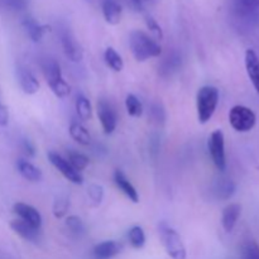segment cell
Returning a JSON list of instances; mask_svg holds the SVG:
<instances>
[{"instance_id": "5bb4252c", "label": "cell", "mask_w": 259, "mask_h": 259, "mask_svg": "<svg viewBox=\"0 0 259 259\" xmlns=\"http://www.w3.org/2000/svg\"><path fill=\"white\" fill-rule=\"evenodd\" d=\"M121 250L120 243L115 240H105L94 247V259H111L118 255Z\"/></svg>"}, {"instance_id": "e0dca14e", "label": "cell", "mask_w": 259, "mask_h": 259, "mask_svg": "<svg viewBox=\"0 0 259 259\" xmlns=\"http://www.w3.org/2000/svg\"><path fill=\"white\" fill-rule=\"evenodd\" d=\"M23 27H24L25 32H27V34L29 35L30 39L35 43L40 42L42 38L45 37L46 33L51 30L50 25L40 24V23H38L37 20L33 19V18L30 17L25 18V19L23 20Z\"/></svg>"}, {"instance_id": "cb8c5ba5", "label": "cell", "mask_w": 259, "mask_h": 259, "mask_svg": "<svg viewBox=\"0 0 259 259\" xmlns=\"http://www.w3.org/2000/svg\"><path fill=\"white\" fill-rule=\"evenodd\" d=\"M76 113L80 116L82 120H90L91 116H93V108H91V103L86 96L78 95L76 98L75 103Z\"/></svg>"}, {"instance_id": "ffe728a7", "label": "cell", "mask_w": 259, "mask_h": 259, "mask_svg": "<svg viewBox=\"0 0 259 259\" xmlns=\"http://www.w3.org/2000/svg\"><path fill=\"white\" fill-rule=\"evenodd\" d=\"M70 136L75 142L81 146H89L91 143V136L88 129L78 121H71L70 124Z\"/></svg>"}, {"instance_id": "5b68a950", "label": "cell", "mask_w": 259, "mask_h": 259, "mask_svg": "<svg viewBox=\"0 0 259 259\" xmlns=\"http://www.w3.org/2000/svg\"><path fill=\"white\" fill-rule=\"evenodd\" d=\"M257 116L252 109L244 105H235L229 111V123L233 129L240 133H245L254 128Z\"/></svg>"}, {"instance_id": "ac0fdd59", "label": "cell", "mask_w": 259, "mask_h": 259, "mask_svg": "<svg viewBox=\"0 0 259 259\" xmlns=\"http://www.w3.org/2000/svg\"><path fill=\"white\" fill-rule=\"evenodd\" d=\"M121 13H123V8L120 3L116 0H104L103 15L106 23L111 25L119 24L121 19Z\"/></svg>"}, {"instance_id": "3957f363", "label": "cell", "mask_w": 259, "mask_h": 259, "mask_svg": "<svg viewBox=\"0 0 259 259\" xmlns=\"http://www.w3.org/2000/svg\"><path fill=\"white\" fill-rule=\"evenodd\" d=\"M158 233L162 244L169 257L172 259H186L187 252L184 240L174 228L167 225L166 223H161L158 225Z\"/></svg>"}, {"instance_id": "603a6c76", "label": "cell", "mask_w": 259, "mask_h": 259, "mask_svg": "<svg viewBox=\"0 0 259 259\" xmlns=\"http://www.w3.org/2000/svg\"><path fill=\"white\" fill-rule=\"evenodd\" d=\"M235 189L237 186L232 180H220L215 186V194H217L218 199L229 200L234 195Z\"/></svg>"}, {"instance_id": "484cf974", "label": "cell", "mask_w": 259, "mask_h": 259, "mask_svg": "<svg viewBox=\"0 0 259 259\" xmlns=\"http://www.w3.org/2000/svg\"><path fill=\"white\" fill-rule=\"evenodd\" d=\"M128 238L132 247L136 248V249H141L146 244V234H144V230L141 227H138V225H136V227H133L129 230Z\"/></svg>"}, {"instance_id": "277c9868", "label": "cell", "mask_w": 259, "mask_h": 259, "mask_svg": "<svg viewBox=\"0 0 259 259\" xmlns=\"http://www.w3.org/2000/svg\"><path fill=\"white\" fill-rule=\"evenodd\" d=\"M43 73H45L48 86L57 98L65 99L70 95V85L65 81L60 65L55 60H47L43 63Z\"/></svg>"}, {"instance_id": "4fadbf2b", "label": "cell", "mask_w": 259, "mask_h": 259, "mask_svg": "<svg viewBox=\"0 0 259 259\" xmlns=\"http://www.w3.org/2000/svg\"><path fill=\"white\" fill-rule=\"evenodd\" d=\"M114 182H115L116 187H118V189L120 190V191L123 192V194L125 195L132 202L138 204L139 202L138 191H137L136 187L132 185V182L129 181V179L125 176V174H124L123 171L116 169V171L114 172Z\"/></svg>"}, {"instance_id": "6da1fadb", "label": "cell", "mask_w": 259, "mask_h": 259, "mask_svg": "<svg viewBox=\"0 0 259 259\" xmlns=\"http://www.w3.org/2000/svg\"><path fill=\"white\" fill-rule=\"evenodd\" d=\"M129 46L132 53L138 62H144L152 57H159L162 47L156 39L143 30H133L129 35Z\"/></svg>"}, {"instance_id": "7a4b0ae2", "label": "cell", "mask_w": 259, "mask_h": 259, "mask_svg": "<svg viewBox=\"0 0 259 259\" xmlns=\"http://www.w3.org/2000/svg\"><path fill=\"white\" fill-rule=\"evenodd\" d=\"M218 104H219V90L215 86H202L196 96L199 123L206 124L212 118Z\"/></svg>"}, {"instance_id": "8d00e7d4", "label": "cell", "mask_w": 259, "mask_h": 259, "mask_svg": "<svg viewBox=\"0 0 259 259\" xmlns=\"http://www.w3.org/2000/svg\"><path fill=\"white\" fill-rule=\"evenodd\" d=\"M258 169H259V166H258Z\"/></svg>"}, {"instance_id": "2e32d148", "label": "cell", "mask_w": 259, "mask_h": 259, "mask_svg": "<svg viewBox=\"0 0 259 259\" xmlns=\"http://www.w3.org/2000/svg\"><path fill=\"white\" fill-rule=\"evenodd\" d=\"M240 214H242V205L238 204V202H233V204L228 205L225 207L222 217V224L225 232H233V229L237 225L238 220H239Z\"/></svg>"}, {"instance_id": "e575fe53", "label": "cell", "mask_w": 259, "mask_h": 259, "mask_svg": "<svg viewBox=\"0 0 259 259\" xmlns=\"http://www.w3.org/2000/svg\"><path fill=\"white\" fill-rule=\"evenodd\" d=\"M152 113H153V115H157L156 116V120H162L163 121V116H161V114L162 115H164V111H163V109L162 108H159V105H154L153 106V110H152Z\"/></svg>"}, {"instance_id": "1f68e13d", "label": "cell", "mask_w": 259, "mask_h": 259, "mask_svg": "<svg viewBox=\"0 0 259 259\" xmlns=\"http://www.w3.org/2000/svg\"><path fill=\"white\" fill-rule=\"evenodd\" d=\"M243 259H259V245L254 242H249L243 247Z\"/></svg>"}, {"instance_id": "8992f818", "label": "cell", "mask_w": 259, "mask_h": 259, "mask_svg": "<svg viewBox=\"0 0 259 259\" xmlns=\"http://www.w3.org/2000/svg\"><path fill=\"white\" fill-rule=\"evenodd\" d=\"M209 152L212 162L219 171H225L227 168V157H225V138L224 133L217 129L211 133L209 138Z\"/></svg>"}, {"instance_id": "9a60e30c", "label": "cell", "mask_w": 259, "mask_h": 259, "mask_svg": "<svg viewBox=\"0 0 259 259\" xmlns=\"http://www.w3.org/2000/svg\"><path fill=\"white\" fill-rule=\"evenodd\" d=\"M244 60L248 76H249L250 81H252L253 86L259 95V56L255 51L247 50Z\"/></svg>"}, {"instance_id": "ba28073f", "label": "cell", "mask_w": 259, "mask_h": 259, "mask_svg": "<svg viewBox=\"0 0 259 259\" xmlns=\"http://www.w3.org/2000/svg\"><path fill=\"white\" fill-rule=\"evenodd\" d=\"M98 116L101 126L105 134H111L118 124V116L113 106L105 100H100L98 103Z\"/></svg>"}, {"instance_id": "f546056e", "label": "cell", "mask_w": 259, "mask_h": 259, "mask_svg": "<svg viewBox=\"0 0 259 259\" xmlns=\"http://www.w3.org/2000/svg\"><path fill=\"white\" fill-rule=\"evenodd\" d=\"M146 25L149 29V32L153 34L154 39L156 40L163 39V30H162L161 25L158 24V22H157L152 15H147L146 17Z\"/></svg>"}, {"instance_id": "7402d4cb", "label": "cell", "mask_w": 259, "mask_h": 259, "mask_svg": "<svg viewBox=\"0 0 259 259\" xmlns=\"http://www.w3.org/2000/svg\"><path fill=\"white\" fill-rule=\"evenodd\" d=\"M104 60H105V63L108 65V67H110L115 72H120L124 68L123 58H121V56L113 47L106 48L105 53H104Z\"/></svg>"}, {"instance_id": "30bf717a", "label": "cell", "mask_w": 259, "mask_h": 259, "mask_svg": "<svg viewBox=\"0 0 259 259\" xmlns=\"http://www.w3.org/2000/svg\"><path fill=\"white\" fill-rule=\"evenodd\" d=\"M61 43H62L63 52H65L66 57L72 62H80L83 57V51L80 43L73 38L72 34L70 33H63L61 37Z\"/></svg>"}, {"instance_id": "8fae6325", "label": "cell", "mask_w": 259, "mask_h": 259, "mask_svg": "<svg viewBox=\"0 0 259 259\" xmlns=\"http://www.w3.org/2000/svg\"><path fill=\"white\" fill-rule=\"evenodd\" d=\"M18 81L22 88L23 93L27 95H34L39 90V82H38L37 77L33 75L32 71L27 67H18Z\"/></svg>"}, {"instance_id": "d4e9b609", "label": "cell", "mask_w": 259, "mask_h": 259, "mask_svg": "<svg viewBox=\"0 0 259 259\" xmlns=\"http://www.w3.org/2000/svg\"><path fill=\"white\" fill-rule=\"evenodd\" d=\"M125 108L126 111L131 116L134 118H139L143 114V104L141 103L138 98L133 94H128L125 98Z\"/></svg>"}, {"instance_id": "83f0119b", "label": "cell", "mask_w": 259, "mask_h": 259, "mask_svg": "<svg viewBox=\"0 0 259 259\" xmlns=\"http://www.w3.org/2000/svg\"><path fill=\"white\" fill-rule=\"evenodd\" d=\"M68 162H70L71 166L76 169L77 172L83 171L86 167L89 166V158L82 153H78V152H70L68 153Z\"/></svg>"}, {"instance_id": "d6986e66", "label": "cell", "mask_w": 259, "mask_h": 259, "mask_svg": "<svg viewBox=\"0 0 259 259\" xmlns=\"http://www.w3.org/2000/svg\"><path fill=\"white\" fill-rule=\"evenodd\" d=\"M18 172L22 175L23 179L30 182H39L42 180V171L34 164L30 163L27 159H18L17 162Z\"/></svg>"}, {"instance_id": "44dd1931", "label": "cell", "mask_w": 259, "mask_h": 259, "mask_svg": "<svg viewBox=\"0 0 259 259\" xmlns=\"http://www.w3.org/2000/svg\"><path fill=\"white\" fill-rule=\"evenodd\" d=\"M232 4L237 14L249 17L259 12V0H232Z\"/></svg>"}, {"instance_id": "f1b7e54d", "label": "cell", "mask_w": 259, "mask_h": 259, "mask_svg": "<svg viewBox=\"0 0 259 259\" xmlns=\"http://www.w3.org/2000/svg\"><path fill=\"white\" fill-rule=\"evenodd\" d=\"M66 227L75 234H83L85 233V224L81 220V218L76 217V215H71L66 219Z\"/></svg>"}, {"instance_id": "d6a6232c", "label": "cell", "mask_w": 259, "mask_h": 259, "mask_svg": "<svg viewBox=\"0 0 259 259\" xmlns=\"http://www.w3.org/2000/svg\"><path fill=\"white\" fill-rule=\"evenodd\" d=\"M9 123V110L4 104L0 103V125L7 126Z\"/></svg>"}, {"instance_id": "836d02e7", "label": "cell", "mask_w": 259, "mask_h": 259, "mask_svg": "<svg viewBox=\"0 0 259 259\" xmlns=\"http://www.w3.org/2000/svg\"><path fill=\"white\" fill-rule=\"evenodd\" d=\"M23 151H24V153L27 154L28 157H34L35 156V148L29 141L23 142Z\"/></svg>"}, {"instance_id": "4316f807", "label": "cell", "mask_w": 259, "mask_h": 259, "mask_svg": "<svg viewBox=\"0 0 259 259\" xmlns=\"http://www.w3.org/2000/svg\"><path fill=\"white\" fill-rule=\"evenodd\" d=\"M68 209H70V199L65 196V195H61L53 202L52 212L56 219H61V218H63L67 214Z\"/></svg>"}, {"instance_id": "7c38bea8", "label": "cell", "mask_w": 259, "mask_h": 259, "mask_svg": "<svg viewBox=\"0 0 259 259\" xmlns=\"http://www.w3.org/2000/svg\"><path fill=\"white\" fill-rule=\"evenodd\" d=\"M10 229H12L15 234L19 235L20 238L27 240V242L35 243L39 240V237H40L39 229L32 227L30 224H28V223L23 222V220L20 219L10 222Z\"/></svg>"}, {"instance_id": "9c48e42d", "label": "cell", "mask_w": 259, "mask_h": 259, "mask_svg": "<svg viewBox=\"0 0 259 259\" xmlns=\"http://www.w3.org/2000/svg\"><path fill=\"white\" fill-rule=\"evenodd\" d=\"M13 211L19 217L20 220L28 223L32 227L37 228V229H40L42 227V215L32 205H28L25 202H17L13 206Z\"/></svg>"}, {"instance_id": "52a82bcc", "label": "cell", "mask_w": 259, "mask_h": 259, "mask_svg": "<svg viewBox=\"0 0 259 259\" xmlns=\"http://www.w3.org/2000/svg\"><path fill=\"white\" fill-rule=\"evenodd\" d=\"M48 159H50L51 163L55 166L56 169L62 174V176L65 179H67L68 181L72 182L75 185H82L83 184V177L80 172L76 171L72 166L70 164V162L67 159L63 158L61 154L56 153V152H50L48 153Z\"/></svg>"}, {"instance_id": "d590c367", "label": "cell", "mask_w": 259, "mask_h": 259, "mask_svg": "<svg viewBox=\"0 0 259 259\" xmlns=\"http://www.w3.org/2000/svg\"><path fill=\"white\" fill-rule=\"evenodd\" d=\"M133 7H136L138 10H142L144 8V4H146L147 0H131Z\"/></svg>"}, {"instance_id": "4dcf8cb0", "label": "cell", "mask_w": 259, "mask_h": 259, "mask_svg": "<svg viewBox=\"0 0 259 259\" xmlns=\"http://www.w3.org/2000/svg\"><path fill=\"white\" fill-rule=\"evenodd\" d=\"M88 195L94 205H100L104 199V189L101 185L91 184L88 189Z\"/></svg>"}]
</instances>
